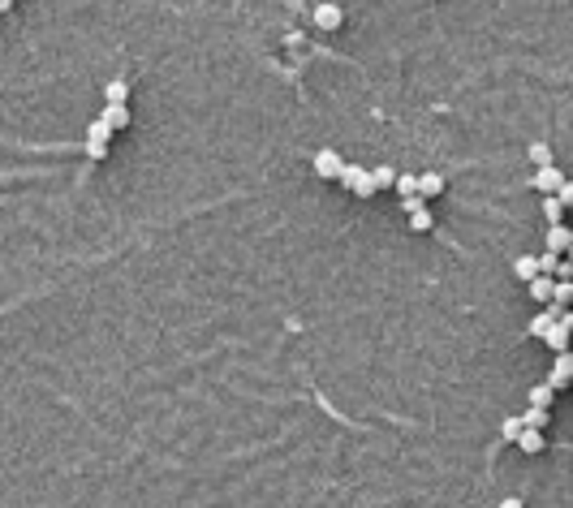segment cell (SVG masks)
<instances>
[{
	"label": "cell",
	"mask_w": 573,
	"mask_h": 508,
	"mask_svg": "<svg viewBox=\"0 0 573 508\" xmlns=\"http://www.w3.org/2000/svg\"><path fill=\"white\" fill-rule=\"evenodd\" d=\"M108 138H112V125H108L104 117H99V121H91V125H87V156H91V160H104Z\"/></svg>",
	"instance_id": "cell-1"
},
{
	"label": "cell",
	"mask_w": 573,
	"mask_h": 508,
	"mask_svg": "<svg viewBox=\"0 0 573 508\" xmlns=\"http://www.w3.org/2000/svg\"><path fill=\"white\" fill-rule=\"evenodd\" d=\"M341 168H345V160H341V151H332V147H323V151H315V172L323 177V181H336V177H341Z\"/></svg>",
	"instance_id": "cell-2"
},
{
	"label": "cell",
	"mask_w": 573,
	"mask_h": 508,
	"mask_svg": "<svg viewBox=\"0 0 573 508\" xmlns=\"http://www.w3.org/2000/svg\"><path fill=\"white\" fill-rule=\"evenodd\" d=\"M530 186H535L539 194H556V190L565 186V172H560L556 164H543V168H539V172L530 177Z\"/></svg>",
	"instance_id": "cell-3"
},
{
	"label": "cell",
	"mask_w": 573,
	"mask_h": 508,
	"mask_svg": "<svg viewBox=\"0 0 573 508\" xmlns=\"http://www.w3.org/2000/svg\"><path fill=\"white\" fill-rule=\"evenodd\" d=\"M569 379H573V349H560V353H556L552 375H547V384L560 392V388H569Z\"/></svg>",
	"instance_id": "cell-4"
},
{
	"label": "cell",
	"mask_w": 573,
	"mask_h": 508,
	"mask_svg": "<svg viewBox=\"0 0 573 508\" xmlns=\"http://www.w3.org/2000/svg\"><path fill=\"white\" fill-rule=\"evenodd\" d=\"M315 27L319 31H341V22H345V13H341V5H332V0H323V5H315Z\"/></svg>",
	"instance_id": "cell-5"
},
{
	"label": "cell",
	"mask_w": 573,
	"mask_h": 508,
	"mask_svg": "<svg viewBox=\"0 0 573 508\" xmlns=\"http://www.w3.org/2000/svg\"><path fill=\"white\" fill-rule=\"evenodd\" d=\"M573 246V228H565V224H547V250L552 254H565Z\"/></svg>",
	"instance_id": "cell-6"
},
{
	"label": "cell",
	"mask_w": 573,
	"mask_h": 508,
	"mask_svg": "<svg viewBox=\"0 0 573 508\" xmlns=\"http://www.w3.org/2000/svg\"><path fill=\"white\" fill-rule=\"evenodd\" d=\"M526 289H530V297L539 301V306H547V301H552V293H556V276H535Z\"/></svg>",
	"instance_id": "cell-7"
},
{
	"label": "cell",
	"mask_w": 573,
	"mask_h": 508,
	"mask_svg": "<svg viewBox=\"0 0 573 508\" xmlns=\"http://www.w3.org/2000/svg\"><path fill=\"white\" fill-rule=\"evenodd\" d=\"M513 276H517V281H535V276H543L539 271V254H521V259H513Z\"/></svg>",
	"instance_id": "cell-8"
},
{
	"label": "cell",
	"mask_w": 573,
	"mask_h": 508,
	"mask_svg": "<svg viewBox=\"0 0 573 508\" xmlns=\"http://www.w3.org/2000/svg\"><path fill=\"white\" fill-rule=\"evenodd\" d=\"M99 117H104L112 130H126V125H130V104H104V112H99Z\"/></svg>",
	"instance_id": "cell-9"
},
{
	"label": "cell",
	"mask_w": 573,
	"mask_h": 508,
	"mask_svg": "<svg viewBox=\"0 0 573 508\" xmlns=\"http://www.w3.org/2000/svg\"><path fill=\"white\" fill-rule=\"evenodd\" d=\"M556 315H560V311L552 306V301H547V311H539V315L530 319V336H547V327L556 323Z\"/></svg>",
	"instance_id": "cell-10"
},
{
	"label": "cell",
	"mask_w": 573,
	"mask_h": 508,
	"mask_svg": "<svg viewBox=\"0 0 573 508\" xmlns=\"http://www.w3.org/2000/svg\"><path fill=\"white\" fill-rule=\"evenodd\" d=\"M440 190H444V177L440 172H418V194L422 198H436Z\"/></svg>",
	"instance_id": "cell-11"
},
{
	"label": "cell",
	"mask_w": 573,
	"mask_h": 508,
	"mask_svg": "<svg viewBox=\"0 0 573 508\" xmlns=\"http://www.w3.org/2000/svg\"><path fill=\"white\" fill-rule=\"evenodd\" d=\"M517 448L521 452H543V431H535V426H526V431H521V435H517Z\"/></svg>",
	"instance_id": "cell-12"
},
{
	"label": "cell",
	"mask_w": 573,
	"mask_h": 508,
	"mask_svg": "<svg viewBox=\"0 0 573 508\" xmlns=\"http://www.w3.org/2000/svg\"><path fill=\"white\" fill-rule=\"evenodd\" d=\"M104 99H108V104H126V99H130V87H126V78H112V82L104 87Z\"/></svg>",
	"instance_id": "cell-13"
},
{
	"label": "cell",
	"mask_w": 573,
	"mask_h": 508,
	"mask_svg": "<svg viewBox=\"0 0 573 508\" xmlns=\"http://www.w3.org/2000/svg\"><path fill=\"white\" fill-rule=\"evenodd\" d=\"M521 431H526V422H521V414H509V418L500 422V435H505L509 444H517V435H521Z\"/></svg>",
	"instance_id": "cell-14"
},
{
	"label": "cell",
	"mask_w": 573,
	"mask_h": 508,
	"mask_svg": "<svg viewBox=\"0 0 573 508\" xmlns=\"http://www.w3.org/2000/svg\"><path fill=\"white\" fill-rule=\"evenodd\" d=\"M543 216H547V224H560V216H565V202H560L556 194H543Z\"/></svg>",
	"instance_id": "cell-15"
},
{
	"label": "cell",
	"mask_w": 573,
	"mask_h": 508,
	"mask_svg": "<svg viewBox=\"0 0 573 508\" xmlns=\"http://www.w3.org/2000/svg\"><path fill=\"white\" fill-rule=\"evenodd\" d=\"M569 301H573V281H556V293H552V306H556V311H569Z\"/></svg>",
	"instance_id": "cell-16"
},
{
	"label": "cell",
	"mask_w": 573,
	"mask_h": 508,
	"mask_svg": "<svg viewBox=\"0 0 573 508\" xmlns=\"http://www.w3.org/2000/svg\"><path fill=\"white\" fill-rule=\"evenodd\" d=\"M354 194H362V198L380 194V190H375V172H371V168H362V172H358V181H354Z\"/></svg>",
	"instance_id": "cell-17"
},
{
	"label": "cell",
	"mask_w": 573,
	"mask_h": 508,
	"mask_svg": "<svg viewBox=\"0 0 573 508\" xmlns=\"http://www.w3.org/2000/svg\"><path fill=\"white\" fill-rule=\"evenodd\" d=\"M547 418H552V414H547L543 405H530V410L521 414V422H526V426H535V431H543V426H547Z\"/></svg>",
	"instance_id": "cell-18"
},
{
	"label": "cell",
	"mask_w": 573,
	"mask_h": 508,
	"mask_svg": "<svg viewBox=\"0 0 573 508\" xmlns=\"http://www.w3.org/2000/svg\"><path fill=\"white\" fill-rule=\"evenodd\" d=\"M552 396H556V388H552V384H535V388H530V405H543V410L552 405Z\"/></svg>",
	"instance_id": "cell-19"
},
{
	"label": "cell",
	"mask_w": 573,
	"mask_h": 508,
	"mask_svg": "<svg viewBox=\"0 0 573 508\" xmlns=\"http://www.w3.org/2000/svg\"><path fill=\"white\" fill-rule=\"evenodd\" d=\"M396 190H401V198L418 194V172H396Z\"/></svg>",
	"instance_id": "cell-20"
},
{
	"label": "cell",
	"mask_w": 573,
	"mask_h": 508,
	"mask_svg": "<svg viewBox=\"0 0 573 508\" xmlns=\"http://www.w3.org/2000/svg\"><path fill=\"white\" fill-rule=\"evenodd\" d=\"M410 228H414V233H427V228H431V211H427V207L410 211Z\"/></svg>",
	"instance_id": "cell-21"
},
{
	"label": "cell",
	"mask_w": 573,
	"mask_h": 508,
	"mask_svg": "<svg viewBox=\"0 0 573 508\" xmlns=\"http://www.w3.org/2000/svg\"><path fill=\"white\" fill-rule=\"evenodd\" d=\"M530 160L543 168V164H552V147H547V142H530Z\"/></svg>",
	"instance_id": "cell-22"
},
{
	"label": "cell",
	"mask_w": 573,
	"mask_h": 508,
	"mask_svg": "<svg viewBox=\"0 0 573 508\" xmlns=\"http://www.w3.org/2000/svg\"><path fill=\"white\" fill-rule=\"evenodd\" d=\"M556 263H560V254H552V250L539 254V271H543V276H556Z\"/></svg>",
	"instance_id": "cell-23"
},
{
	"label": "cell",
	"mask_w": 573,
	"mask_h": 508,
	"mask_svg": "<svg viewBox=\"0 0 573 508\" xmlns=\"http://www.w3.org/2000/svg\"><path fill=\"white\" fill-rule=\"evenodd\" d=\"M384 186H396V168H388V164L375 168V190H384Z\"/></svg>",
	"instance_id": "cell-24"
},
{
	"label": "cell",
	"mask_w": 573,
	"mask_h": 508,
	"mask_svg": "<svg viewBox=\"0 0 573 508\" xmlns=\"http://www.w3.org/2000/svg\"><path fill=\"white\" fill-rule=\"evenodd\" d=\"M556 198L565 202V207H573V181H569V177H565V186L556 190Z\"/></svg>",
	"instance_id": "cell-25"
},
{
	"label": "cell",
	"mask_w": 573,
	"mask_h": 508,
	"mask_svg": "<svg viewBox=\"0 0 573 508\" xmlns=\"http://www.w3.org/2000/svg\"><path fill=\"white\" fill-rule=\"evenodd\" d=\"M556 281H573V263H569V259L556 263Z\"/></svg>",
	"instance_id": "cell-26"
},
{
	"label": "cell",
	"mask_w": 573,
	"mask_h": 508,
	"mask_svg": "<svg viewBox=\"0 0 573 508\" xmlns=\"http://www.w3.org/2000/svg\"><path fill=\"white\" fill-rule=\"evenodd\" d=\"M500 508H526V504H521L517 495H509V500H500Z\"/></svg>",
	"instance_id": "cell-27"
},
{
	"label": "cell",
	"mask_w": 573,
	"mask_h": 508,
	"mask_svg": "<svg viewBox=\"0 0 573 508\" xmlns=\"http://www.w3.org/2000/svg\"><path fill=\"white\" fill-rule=\"evenodd\" d=\"M13 9V0H0V13H9Z\"/></svg>",
	"instance_id": "cell-28"
},
{
	"label": "cell",
	"mask_w": 573,
	"mask_h": 508,
	"mask_svg": "<svg viewBox=\"0 0 573 508\" xmlns=\"http://www.w3.org/2000/svg\"><path fill=\"white\" fill-rule=\"evenodd\" d=\"M565 259H569V263H573V246H569V250H565Z\"/></svg>",
	"instance_id": "cell-29"
},
{
	"label": "cell",
	"mask_w": 573,
	"mask_h": 508,
	"mask_svg": "<svg viewBox=\"0 0 573 508\" xmlns=\"http://www.w3.org/2000/svg\"><path fill=\"white\" fill-rule=\"evenodd\" d=\"M569 345H573V332H569Z\"/></svg>",
	"instance_id": "cell-30"
},
{
	"label": "cell",
	"mask_w": 573,
	"mask_h": 508,
	"mask_svg": "<svg viewBox=\"0 0 573 508\" xmlns=\"http://www.w3.org/2000/svg\"><path fill=\"white\" fill-rule=\"evenodd\" d=\"M569 388H573V379H569Z\"/></svg>",
	"instance_id": "cell-31"
}]
</instances>
